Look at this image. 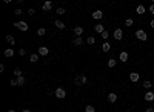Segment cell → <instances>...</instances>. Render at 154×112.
<instances>
[{"label":"cell","mask_w":154,"mask_h":112,"mask_svg":"<svg viewBox=\"0 0 154 112\" xmlns=\"http://www.w3.org/2000/svg\"><path fill=\"white\" fill-rule=\"evenodd\" d=\"M136 37H137L140 42H145V40L148 38V34L143 31V29H137V31H136Z\"/></svg>","instance_id":"cell-1"},{"label":"cell","mask_w":154,"mask_h":112,"mask_svg":"<svg viewBox=\"0 0 154 112\" xmlns=\"http://www.w3.org/2000/svg\"><path fill=\"white\" fill-rule=\"evenodd\" d=\"M54 95H56L57 98H60V100H62V98H65V97H66V91L63 89V87H57V89L54 91Z\"/></svg>","instance_id":"cell-2"},{"label":"cell","mask_w":154,"mask_h":112,"mask_svg":"<svg viewBox=\"0 0 154 112\" xmlns=\"http://www.w3.org/2000/svg\"><path fill=\"white\" fill-rule=\"evenodd\" d=\"M88 81V78L85 77V75H77L76 77V80H74V83H76L77 86H82V85H85Z\"/></svg>","instance_id":"cell-3"},{"label":"cell","mask_w":154,"mask_h":112,"mask_svg":"<svg viewBox=\"0 0 154 112\" xmlns=\"http://www.w3.org/2000/svg\"><path fill=\"white\" fill-rule=\"evenodd\" d=\"M14 26H15L17 29H20V31H28V23L23 22V20H22V22H15Z\"/></svg>","instance_id":"cell-4"},{"label":"cell","mask_w":154,"mask_h":112,"mask_svg":"<svg viewBox=\"0 0 154 112\" xmlns=\"http://www.w3.org/2000/svg\"><path fill=\"white\" fill-rule=\"evenodd\" d=\"M112 35H114V38H116L117 42H119V40H122V38H123V31H122V29H116V31L112 32Z\"/></svg>","instance_id":"cell-5"},{"label":"cell","mask_w":154,"mask_h":112,"mask_svg":"<svg viewBox=\"0 0 154 112\" xmlns=\"http://www.w3.org/2000/svg\"><path fill=\"white\" fill-rule=\"evenodd\" d=\"M48 54H49V49L46 46H40V48H39V55L40 57H46Z\"/></svg>","instance_id":"cell-6"},{"label":"cell","mask_w":154,"mask_h":112,"mask_svg":"<svg viewBox=\"0 0 154 112\" xmlns=\"http://www.w3.org/2000/svg\"><path fill=\"white\" fill-rule=\"evenodd\" d=\"M102 17H103V12H102L100 9H96L94 12H93V19H96V20H100Z\"/></svg>","instance_id":"cell-7"},{"label":"cell","mask_w":154,"mask_h":112,"mask_svg":"<svg viewBox=\"0 0 154 112\" xmlns=\"http://www.w3.org/2000/svg\"><path fill=\"white\" fill-rule=\"evenodd\" d=\"M139 78H140L139 72H131V74H129V80L133 81V83H136V81H139Z\"/></svg>","instance_id":"cell-8"},{"label":"cell","mask_w":154,"mask_h":112,"mask_svg":"<svg viewBox=\"0 0 154 112\" xmlns=\"http://www.w3.org/2000/svg\"><path fill=\"white\" fill-rule=\"evenodd\" d=\"M74 34H76V37H80V35L83 34V28L82 26H76L74 28V31H72Z\"/></svg>","instance_id":"cell-9"},{"label":"cell","mask_w":154,"mask_h":112,"mask_svg":"<svg viewBox=\"0 0 154 112\" xmlns=\"http://www.w3.org/2000/svg\"><path fill=\"white\" fill-rule=\"evenodd\" d=\"M145 100H146V101H153V100H154V92L153 91H148L145 94Z\"/></svg>","instance_id":"cell-10"},{"label":"cell","mask_w":154,"mask_h":112,"mask_svg":"<svg viewBox=\"0 0 154 112\" xmlns=\"http://www.w3.org/2000/svg\"><path fill=\"white\" fill-rule=\"evenodd\" d=\"M136 12H137L139 15L145 14V6H143V5H137V6H136Z\"/></svg>","instance_id":"cell-11"},{"label":"cell","mask_w":154,"mask_h":112,"mask_svg":"<svg viewBox=\"0 0 154 112\" xmlns=\"http://www.w3.org/2000/svg\"><path fill=\"white\" fill-rule=\"evenodd\" d=\"M108 101L110 103H116L117 101V94H108Z\"/></svg>","instance_id":"cell-12"},{"label":"cell","mask_w":154,"mask_h":112,"mask_svg":"<svg viewBox=\"0 0 154 112\" xmlns=\"http://www.w3.org/2000/svg\"><path fill=\"white\" fill-rule=\"evenodd\" d=\"M94 31H96V32H100V34H102V32L105 31V28H103V25H102V23H97V25L94 26Z\"/></svg>","instance_id":"cell-13"},{"label":"cell","mask_w":154,"mask_h":112,"mask_svg":"<svg viewBox=\"0 0 154 112\" xmlns=\"http://www.w3.org/2000/svg\"><path fill=\"white\" fill-rule=\"evenodd\" d=\"M51 6H53V2H49V0H48V2H45V3H43L42 9H43V11H49V9H51Z\"/></svg>","instance_id":"cell-14"},{"label":"cell","mask_w":154,"mask_h":112,"mask_svg":"<svg viewBox=\"0 0 154 112\" xmlns=\"http://www.w3.org/2000/svg\"><path fill=\"white\" fill-rule=\"evenodd\" d=\"M72 45H74V46H80V45H83V40H82L80 37H76V38L72 40Z\"/></svg>","instance_id":"cell-15"},{"label":"cell","mask_w":154,"mask_h":112,"mask_svg":"<svg viewBox=\"0 0 154 112\" xmlns=\"http://www.w3.org/2000/svg\"><path fill=\"white\" fill-rule=\"evenodd\" d=\"M54 25H56V28H59V29H65V23L60 22V20H54Z\"/></svg>","instance_id":"cell-16"},{"label":"cell","mask_w":154,"mask_h":112,"mask_svg":"<svg viewBox=\"0 0 154 112\" xmlns=\"http://www.w3.org/2000/svg\"><path fill=\"white\" fill-rule=\"evenodd\" d=\"M120 62H123V63L128 62V52H125V51L120 52Z\"/></svg>","instance_id":"cell-17"},{"label":"cell","mask_w":154,"mask_h":112,"mask_svg":"<svg viewBox=\"0 0 154 112\" xmlns=\"http://www.w3.org/2000/svg\"><path fill=\"white\" fill-rule=\"evenodd\" d=\"M110 49H111V45L108 43V42H105L103 45H102V51H103V52H108Z\"/></svg>","instance_id":"cell-18"},{"label":"cell","mask_w":154,"mask_h":112,"mask_svg":"<svg viewBox=\"0 0 154 112\" xmlns=\"http://www.w3.org/2000/svg\"><path fill=\"white\" fill-rule=\"evenodd\" d=\"M117 64V60L116 58H110V60H108V68H114Z\"/></svg>","instance_id":"cell-19"},{"label":"cell","mask_w":154,"mask_h":112,"mask_svg":"<svg viewBox=\"0 0 154 112\" xmlns=\"http://www.w3.org/2000/svg\"><path fill=\"white\" fill-rule=\"evenodd\" d=\"M39 57H40L39 54H32V55L29 57V62H31V63H36V62H39Z\"/></svg>","instance_id":"cell-20"},{"label":"cell","mask_w":154,"mask_h":112,"mask_svg":"<svg viewBox=\"0 0 154 112\" xmlns=\"http://www.w3.org/2000/svg\"><path fill=\"white\" fill-rule=\"evenodd\" d=\"M133 23H134L133 19H125V26H126V28H131V26H133Z\"/></svg>","instance_id":"cell-21"},{"label":"cell","mask_w":154,"mask_h":112,"mask_svg":"<svg viewBox=\"0 0 154 112\" xmlns=\"http://www.w3.org/2000/svg\"><path fill=\"white\" fill-rule=\"evenodd\" d=\"M45 34H46V29H45V28H39V29H37V35H40V37H43Z\"/></svg>","instance_id":"cell-22"},{"label":"cell","mask_w":154,"mask_h":112,"mask_svg":"<svg viewBox=\"0 0 154 112\" xmlns=\"http://www.w3.org/2000/svg\"><path fill=\"white\" fill-rule=\"evenodd\" d=\"M6 42H8L9 45H14V43H15V40H14L13 35H6Z\"/></svg>","instance_id":"cell-23"},{"label":"cell","mask_w":154,"mask_h":112,"mask_svg":"<svg viewBox=\"0 0 154 112\" xmlns=\"http://www.w3.org/2000/svg\"><path fill=\"white\" fill-rule=\"evenodd\" d=\"M13 55H14V51H13V49H11V48H9V49H6V51H5V57H13Z\"/></svg>","instance_id":"cell-24"},{"label":"cell","mask_w":154,"mask_h":112,"mask_svg":"<svg viewBox=\"0 0 154 112\" xmlns=\"http://www.w3.org/2000/svg\"><path fill=\"white\" fill-rule=\"evenodd\" d=\"M14 75H15L17 78H19V77H23V75H22V69H19V68L14 69Z\"/></svg>","instance_id":"cell-25"},{"label":"cell","mask_w":154,"mask_h":112,"mask_svg":"<svg viewBox=\"0 0 154 112\" xmlns=\"http://www.w3.org/2000/svg\"><path fill=\"white\" fill-rule=\"evenodd\" d=\"M151 86H153V83H151V81H143V87H145V89H148V91H150V89H151Z\"/></svg>","instance_id":"cell-26"},{"label":"cell","mask_w":154,"mask_h":112,"mask_svg":"<svg viewBox=\"0 0 154 112\" xmlns=\"http://www.w3.org/2000/svg\"><path fill=\"white\" fill-rule=\"evenodd\" d=\"M17 85H19V86H23V85H25V78H23V77H19V78H17Z\"/></svg>","instance_id":"cell-27"},{"label":"cell","mask_w":154,"mask_h":112,"mask_svg":"<svg viewBox=\"0 0 154 112\" xmlns=\"http://www.w3.org/2000/svg\"><path fill=\"white\" fill-rule=\"evenodd\" d=\"M85 112H96V108L94 106H86V108H85Z\"/></svg>","instance_id":"cell-28"},{"label":"cell","mask_w":154,"mask_h":112,"mask_svg":"<svg viewBox=\"0 0 154 112\" xmlns=\"http://www.w3.org/2000/svg\"><path fill=\"white\" fill-rule=\"evenodd\" d=\"M86 43H88V45H94V43H96V38H94V37H88V38H86Z\"/></svg>","instance_id":"cell-29"},{"label":"cell","mask_w":154,"mask_h":112,"mask_svg":"<svg viewBox=\"0 0 154 112\" xmlns=\"http://www.w3.org/2000/svg\"><path fill=\"white\" fill-rule=\"evenodd\" d=\"M65 12H66V9H65V8H57V14H59V15L65 14Z\"/></svg>","instance_id":"cell-30"},{"label":"cell","mask_w":154,"mask_h":112,"mask_svg":"<svg viewBox=\"0 0 154 112\" xmlns=\"http://www.w3.org/2000/svg\"><path fill=\"white\" fill-rule=\"evenodd\" d=\"M14 14H15V15H22V14H23V9H20V8H17V9L14 11Z\"/></svg>","instance_id":"cell-31"},{"label":"cell","mask_w":154,"mask_h":112,"mask_svg":"<svg viewBox=\"0 0 154 112\" xmlns=\"http://www.w3.org/2000/svg\"><path fill=\"white\" fill-rule=\"evenodd\" d=\"M25 54H26V51H25L23 48H20V49H19V55H20V57H23Z\"/></svg>","instance_id":"cell-32"},{"label":"cell","mask_w":154,"mask_h":112,"mask_svg":"<svg viewBox=\"0 0 154 112\" xmlns=\"http://www.w3.org/2000/svg\"><path fill=\"white\" fill-rule=\"evenodd\" d=\"M28 14H29V15H34V14H36V9H34V8H29V9H28Z\"/></svg>","instance_id":"cell-33"},{"label":"cell","mask_w":154,"mask_h":112,"mask_svg":"<svg viewBox=\"0 0 154 112\" xmlns=\"http://www.w3.org/2000/svg\"><path fill=\"white\" fill-rule=\"evenodd\" d=\"M100 35H102V38H105V40H106V38H108V31H103Z\"/></svg>","instance_id":"cell-34"},{"label":"cell","mask_w":154,"mask_h":112,"mask_svg":"<svg viewBox=\"0 0 154 112\" xmlns=\"http://www.w3.org/2000/svg\"><path fill=\"white\" fill-rule=\"evenodd\" d=\"M9 85L11 86H19V85H17V80H9Z\"/></svg>","instance_id":"cell-35"},{"label":"cell","mask_w":154,"mask_h":112,"mask_svg":"<svg viewBox=\"0 0 154 112\" xmlns=\"http://www.w3.org/2000/svg\"><path fill=\"white\" fill-rule=\"evenodd\" d=\"M150 12L154 15V5H153V3H151V6H150Z\"/></svg>","instance_id":"cell-36"},{"label":"cell","mask_w":154,"mask_h":112,"mask_svg":"<svg viewBox=\"0 0 154 112\" xmlns=\"http://www.w3.org/2000/svg\"><path fill=\"white\" fill-rule=\"evenodd\" d=\"M150 26H151V28H153V29H154V19H153V20H151V22H150Z\"/></svg>","instance_id":"cell-37"},{"label":"cell","mask_w":154,"mask_h":112,"mask_svg":"<svg viewBox=\"0 0 154 112\" xmlns=\"http://www.w3.org/2000/svg\"><path fill=\"white\" fill-rule=\"evenodd\" d=\"M146 112H154V109H153V108H148V109H146Z\"/></svg>","instance_id":"cell-38"},{"label":"cell","mask_w":154,"mask_h":112,"mask_svg":"<svg viewBox=\"0 0 154 112\" xmlns=\"http://www.w3.org/2000/svg\"><path fill=\"white\" fill-rule=\"evenodd\" d=\"M22 112H31L29 109H23V111H22Z\"/></svg>","instance_id":"cell-39"},{"label":"cell","mask_w":154,"mask_h":112,"mask_svg":"<svg viewBox=\"0 0 154 112\" xmlns=\"http://www.w3.org/2000/svg\"><path fill=\"white\" fill-rule=\"evenodd\" d=\"M8 112H15V111H13V109H11V111H8Z\"/></svg>","instance_id":"cell-40"},{"label":"cell","mask_w":154,"mask_h":112,"mask_svg":"<svg viewBox=\"0 0 154 112\" xmlns=\"http://www.w3.org/2000/svg\"><path fill=\"white\" fill-rule=\"evenodd\" d=\"M145 112H146V111H145Z\"/></svg>","instance_id":"cell-41"}]
</instances>
